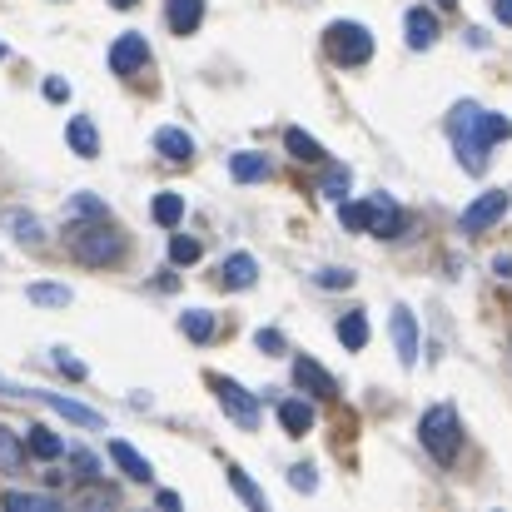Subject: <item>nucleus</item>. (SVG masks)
Wrapping results in <instances>:
<instances>
[{"instance_id": "f257e3e1", "label": "nucleus", "mask_w": 512, "mask_h": 512, "mask_svg": "<svg viewBox=\"0 0 512 512\" xmlns=\"http://www.w3.org/2000/svg\"><path fill=\"white\" fill-rule=\"evenodd\" d=\"M448 130H453L458 160H463V170L468 174L488 170V150H493L498 140H508L512 135L508 120H503V115H493V110H483V105H458V110H453V120H448Z\"/></svg>"}, {"instance_id": "f03ea898", "label": "nucleus", "mask_w": 512, "mask_h": 512, "mask_svg": "<svg viewBox=\"0 0 512 512\" xmlns=\"http://www.w3.org/2000/svg\"><path fill=\"white\" fill-rule=\"evenodd\" d=\"M418 438H423V448H428L438 463H453V458H458V448H463V423H458V413H453L448 403H438V408H428V413H423Z\"/></svg>"}, {"instance_id": "7ed1b4c3", "label": "nucleus", "mask_w": 512, "mask_h": 512, "mask_svg": "<svg viewBox=\"0 0 512 512\" xmlns=\"http://www.w3.org/2000/svg\"><path fill=\"white\" fill-rule=\"evenodd\" d=\"M120 249H125V239H120V229H115V224H105V219L80 224V229L70 234V254H75L80 264H115V259H120Z\"/></svg>"}, {"instance_id": "20e7f679", "label": "nucleus", "mask_w": 512, "mask_h": 512, "mask_svg": "<svg viewBox=\"0 0 512 512\" xmlns=\"http://www.w3.org/2000/svg\"><path fill=\"white\" fill-rule=\"evenodd\" d=\"M324 45H329V55H334L339 65H363V60L373 55V35H368V25H358V20H334V25L324 30Z\"/></svg>"}, {"instance_id": "39448f33", "label": "nucleus", "mask_w": 512, "mask_h": 512, "mask_svg": "<svg viewBox=\"0 0 512 512\" xmlns=\"http://www.w3.org/2000/svg\"><path fill=\"white\" fill-rule=\"evenodd\" d=\"M512 209V194L503 189H488V194H478L468 209H463V234H483V229H493L503 214Z\"/></svg>"}, {"instance_id": "423d86ee", "label": "nucleus", "mask_w": 512, "mask_h": 512, "mask_svg": "<svg viewBox=\"0 0 512 512\" xmlns=\"http://www.w3.org/2000/svg\"><path fill=\"white\" fill-rule=\"evenodd\" d=\"M209 388L219 393V403H224V413L229 418H239V428H259V403L249 398V388H239L234 378H209Z\"/></svg>"}, {"instance_id": "0eeeda50", "label": "nucleus", "mask_w": 512, "mask_h": 512, "mask_svg": "<svg viewBox=\"0 0 512 512\" xmlns=\"http://www.w3.org/2000/svg\"><path fill=\"white\" fill-rule=\"evenodd\" d=\"M145 60H150V40L145 35H120L115 40V50H110V70L115 75H135V70H145Z\"/></svg>"}, {"instance_id": "6e6552de", "label": "nucleus", "mask_w": 512, "mask_h": 512, "mask_svg": "<svg viewBox=\"0 0 512 512\" xmlns=\"http://www.w3.org/2000/svg\"><path fill=\"white\" fill-rule=\"evenodd\" d=\"M403 229V214H398V204L393 199H383V194H373L368 199V234H378V239H393Z\"/></svg>"}, {"instance_id": "1a4fd4ad", "label": "nucleus", "mask_w": 512, "mask_h": 512, "mask_svg": "<svg viewBox=\"0 0 512 512\" xmlns=\"http://www.w3.org/2000/svg\"><path fill=\"white\" fill-rule=\"evenodd\" d=\"M393 343H398V363L413 368L418 363V324H413V314L403 304L393 309Z\"/></svg>"}, {"instance_id": "9d476101", "label": "nucleus", "mask_w": 512, "mask_h": 512, "mask_svg": "<svg viewBox=\"0 0 512 512\" xmlns=\"http://www.w3.org/2000/svg\"><path fill=\"white\" fill-rule=\"evenodd\" d=\"M294 378H299V388H309V393H314V398H324V403H329V398H339V383H334L314 358H299V363H294Z\"/></svg>"}, {"instance_id": "9b49d317", "label": "nucleus", "mask_w": 512, "mask_h": 512, "mask_svg": "<svg viewBox=\"0 0 512 512\" xmlns=\"http://www.w3.org/2000/svg\"><path fill=\"white\" fill-rule=\"evenodd\" d=\"M403 30H408V45H413V50H428V45L438 40V20H433V10H423V5L403 15Z\"/></svg>"}, {"instance_id": "f8f14e48", "label": "nucleus", "mask_w": 512, "mask_h": 512, "mask_svg": "<svg viewBox=\"0 0 512 512\" xmlns=\"http://www.w3.org/2000/svg\"><path fill=\"white\" fill-rule=\"evenodd\" d=\"M65 140H70V150H75L80 160H95V155H100V135H95V125H90L85 115H75V120L65 125Z\"/></svg>"}, {"instance_id": "ddd939ff", "label": "nucleus", "mask_w": 512, "mask_h": 512, "mask_svg": "<svg viewBox=\"0 0 512 512\" xmlns=\"http://www.w3.org/2000/svg\"><path fill=\"white\" fill-rule=\"evenodd\" d=\"M155 150L165 155V160H174V165H184V160H194V140L184 135V130H155Z\"/></svg>"}, {"instance_id": "4468645a", "label": "nucleus", "mask_w": 512, "mask_h": 512, "mask_svg": "<svg viewBox=\"0 0 512 512\" xmlns=\"http://www.w3.org/2000/svg\"><path fill=\"white\" fill-rule=\"evenodd\" d=\"M170 30L174 35H194L199 30V20H204V0H170Z\"/></svg>"}, {"instance_id": "2eb2a0df", "label": "nucleus", "mask_w": 512, "mask_h": 512, "mask_svg": "<svg viewBox=\"0 0 512 512\" xmlns=\"http://www.w3.org/2000/svg\"><path fill=\"white\" fill-rule=\"evenodd\" d=\"M254 279H259V264L249 254H229L224 259V284L229 289H254Z\"/></svg>"}, {"instance_id": "dca6fc26", "label": "nucleus", "mask_w": 512, "mask_h": 512, "mask_svg": "<svg viewBox=\"0 0 512 512\" xmlns=\"http://www.w3.org/2000/svg\"><path fill=\"white\" fill-rule=\"evenodd\" d=\"M279 423L299 438V433H309L314 428V403H304V398H289V403H279Z\"/></svg>"}, {"instance_id": "f3484780", "label": "nucleus", "mask_w": 512, "mask_h": 512, "mask_svg": "<svg viewBox=\"0 0 512 512\" xmlns=\"http://www.w3.org/2000/svg\"><path fill=\"white\" fill-rule=\"evenodd\" d=\"M110 453H115V463H120V468H125L135 483H150V478H155V468H150V463H145V458H140V453H135L125 438H115V443H110Z\"/></svg>"}, {"instance_id": "a211bd4d", "label": "nucleus", "mask_w": 512, "mask_h": 512, "mask_svg": "<svg viewBox=\"0 0 512 512\" xmlns=\"http://www.w3.org/2000/svg\"><path fill=\"white\" fill-rule=\"evenodd\" d=\"M269 170H274V160L259 155V150H239V155L229 160V174H234V179H264Z\"/></svg>"}, {"instance_id": "6ab92c4d", "label": "nucleus", "mask_w": 512, "mask_h": 512, "mask_svg": "<svg viewBox=\"0 0 512 512\" xmlns=\"http://www.w3.org/2000/svg\"><path fill=\"white\" fill-rule=\"evenodd\" d=\"M284 145H289V155H294V160H309V165H319V160H324V145H319L314 135H304V130H289V135H284Z\"/></svg>"}, {"instance_id": "aec40b11", "label": "nucleus", "mask_w": 512, "mask_h": 512, "mask_svg": "<svg viewBox=\"0 0 512 512\" xmlns=\"http://www.w3.org/2000/svg\"><path fill=\"white\" fill-rule=\"evenodd\" d=\"M150 214L165 224V229H174L179 219H184V199L174 194V189H165V194H155V204H150Z\"/></svg>"}, {"instance_id": "412c9836", "label": "nucleus", "mask_w": 512, "mask_h": 512, "mask_svg": "<svg viewBox=\"0 0 512 512\" xmlns=\"http://www.w3.org/2000/svg\"><path fill=\"white\" fill-rule=\"evenodd\" d=\"M25 448H30L35 458H60V453H65V443H60V438H55L50 428H40V423L30 428V438H25Z\"/></svg>"}, {"instance_id": "4be33fe9", "label": "nucleus", "mask_w": 512, "mask_h": 512, "mask_svg": "<svg viewBox=\"0 0 512 512\" xmlns=\"http://www.w3.org/2000/svg\"><path fill=\"white\" fill-rule=\"evenodd\" d=\"M20 463H25V448H20V438L0 423V473H20Z\"/></svg>"}, {"instance_id": "5701e85b", "label": "nucleus", "mask_w": 512, "mask_h": 512, "mask_svg": "<svg viewBox=\"0 0 512 512\" xmlns=\"http://www.w3.org/2000/svg\"><path fill=\"white\" fill-rule=\"evenodd\" d=\"M339 343L343 348H363V343H368V319H363L358 309L339 319Z\"/></svg>"}, {"instance_id": "b1692460", "label": "nucleus", "mask_w": 512, "mask_h": 512, "mask_svg": "<svg viewBox=\"0 0 512 512\" xmlns=\"http://www.w3.org/2000/svg\"><path fill=\"white\" fill-rule=\"evenodd\" d=\"M179 329L189 339H214V314L209 309H189V314H179Z\"/></svg>"}, {"instance_id": "393cba45", "label": "nucleus", "mask_w": 512, "mask_h": 512, "mask_svg": "<svg viewBox=\"0 0 512 512\" xmlns=\"http://www.w3.org/2000/svg\"><path fill=\"white\" fill-rule=\"evenodd\" d=\"M5 508H25V512H55L60 503L50 493H5Z\"/></svg>"}, {"instance_id": "a878e982", "label": "nucleus", "mask_w": 512, "mask_h": 512, "mask_svg": "<svg viewBox=\"0 0 512 512\" xmlns=\"http://www.w3.org/2000/svg\"><path fill=\"white\" fill-rule=\"evenodd\" d=\"M10 229H15V239H20V244H40V239H45L40 219H30V214H20V209L10 214Z\"/></svg>"}, {"instance_id": "bb28decb", "label": "nucleus", "mask_w": 512, "mask_h": 512, "mask_svg": "<svg viewBox=\"0 0 512 512\" xmlns=\"http://www.w3.org/2000/svg\"><path fill=\"white\" fill-rule=\"evenodd\" d=\"M30 299L45 304V309H65L70 304V289H60V284H30Z\"/></svg>"}, {"instance_id": "cd10ccee", "label": "nucleus", "mask_w": 512, "mask_h": 512, "mask_svg": "<svg viewBox=\"0 0 512 512\" xmlns=\"http://www.w3.org/2000/svg\"><path fill=\"white\" fill-rule=\"evenodd\" d=\"M229 488H234V493H239L249 508H264V493H259V488L244 478V468H229Z\"/></svg>"}, {"instance_id": "c85d7f7f", "label": "nucleus", "mask_w": 512, "mask_h": 512, "mask_svg": "<svg viewBox=\"0 0 512 512\" xmlns=\"http://www.w3.org/2000/svg\"><path fill=\"white\" fill-rule=\"evenodd\" d=\"M170 259H174V264H199V239L174 234V239H170Z\"/></svg>"}, {"instance_id": "c756f323", "label": "nucleus", "mask_w": 512, "mask_h": 512, "mask_svg": "<svg viewBox=\"0 0 512 512\" xmlns=\"http://www.w3.org/2000/svg\"><path fill=\"white\" fill-rule=\"evenodd\" d=\"M70 214H80V219H105V204H100L95 194H75V199H70Z\"/></svg>"}, {"instance_id": "7c9ffc66", "label": "nucleus", "mask_w": 512, "mask_h": 512, "mask_svg": "<svg viewBox=\"0 0 512 512\" xmlns=\"http://www.w3.org/2000/svg\"><path fill=\"white\" fill-rule=\"evenodd\" d=\"M70 468H75V478H80V483H95V478H100V468H95V458H90L85 448H75V453H70Z\"/></svg>"}, {"instance_id": "2f4dec72", "label": "nucleus", "mask_w": 512, "mask_h": 512, "mask_svg": "<svg viewBox=\"0 0 512 512\" xmlns=\"http://www.w3.org/2000/svg\"><path fill=\"white\" fill-rule=\"evenodd\" d=\"M339 219L348 229H368V199L363 204H339Z\"/></svg>"}, {"instance_id": "473e14b6", "label": "nucleus", "mask_w": 512, "mask_h": 512, "mask_svg": "<svg viewBox=\"0 0 512 512\" xmlns=\"http://www.w3.org/2000/svg\"><path fill=\"white\" fill-rule=\"evenodd\" d=\"M289 483H294V488H299V493H314V488H319V473H314V468H309V463H299V468H294V473H289Z\"/></svg>"}, {"instance_id": "72a5a7b5", "label": "nucleus", "mask_w": 512, "mask_h": 512, "mask_svg": "<svg viewBox=\"0 0 512 512\" xmlns=\"http://www.w3.org/2000/svg\"><path fill=\"white\" fill-rule=\"evenodd\" d=\"M314 279H319L324 289H348V284H353V274H348V269H319Z\"/></svg>"}, {"instance_id": "f704fd0d", "label": "nucleus", "mask_w": 512, "mask_h": 512, "mask_svg": "<svg viewBox=\"0 0 512 512\" xmlns=\"http://www.w3.org/2000/svg\"><path fill=\"white\" fill-rule=\"evenodd\" d=\"M0 398H40V388H20V383L0 378Z\"/></svg>"}, {"instance_id": "c9c22d12", "label": "nucleus", "mask_w": 512, "mask_h": 512, "mask_svg": "<svg viewBox=\"0 0 512 512\" xmlns=\"http://www.w3.org/2000/svg\"><path fill=\"white\" fill-rule=\"evenodd\" d=\"M259 348H264V353H279V348H284V334H279V329H259Z\"/></svg>"}, {"instance_id": "e433bc0d", "label": "nucleus", "mask_w": 512, "mask_h": 512, "mask_svg": "<svg viewBox=\"0 0 512 512\" xmlns=\"http://www.w3.org/2000/svg\"><path fill=\"white\" fill-rule=\"evenodd\" d=\"M55 363H60V373H70V378H85V363H80V358H70V353H55Z\"/></svg>"}, {"instance_id": "4c0bfd02", "label": "nucleus", "mask_w": 512, "mask_h": 512, "mask_svg": "<svg viewBox=\"0 0 512 512\" xmlns=\"http://www.w3.org/2000/svg\"><path fill=\"white\" fill-rule=\"evenodd\" d=\"M343 189H348V174H329L324 194H329V199H343Z\"/></svg>"}, {"instance_id": "58836bf2", "label": "nucleus", "mask_w": 512, "mask_h": 512, "mask_svg": "<svg viewBox=\"0 0 512 512\" xmlns=\"http://www.w3.org/2000/svg\"><path fill=\"white\" fill-rule=\"evenodd\" d=\"M493 274H498V279H512V254H498V259H493Z\"/></svg>"}, {"instance_id": "ea45409f", "label": "nucleus", "mask_w": 512, "mask_h": 512, "mask_svg": "<svg viewBox=\"0 0 512 512\" xmlns=\"http://www.w3.org/2000/svg\"><path fill=\"white\" fill-rule=\"evenodd\" d=\"M45 95L50 100H65V80H45Z\"/></svg>"}, {"instance_id": "a19ab883", "label": "nucleus", "mask_w": 512, "mask_h": 512, "mask_svg": "<svg viewBox=\"0 0 512 512\" xmlns=\"http://www.w3.org/2000/svg\"><path fill=\"white\" fill-rule=\"evenodd\" d=\"M498 20H503V25H512V0H498Z\"/></svg>"}, {"instance_id": "79ce46f5", "label": "nucleus", "mask_w": 512, "mask_h": 512, "mask_svg": "<svg viewBox=\"0 0 512 512\" xmlns=\"http://www.w3.org/2000/svg\"><path fill=\"white\" fill-rule=\"evenodd\" d=\"M110 5H120V10H130V5H140V0H110Z\"/></svg>"}, {"instance_id": "37998d69", "label": "nucleus", "mask_w": 512, "mask_h": 512, "mask_svg": "<svg viewBox=\"0 0 512 512\" xmlns=\"http://www.w3.org/2000/svg\"><path fill=\"white\" fill-rule=\"evenodd\" d=\"M438 5H453V0H438Z\"/></svg>"}, {"instance_id": "c03bdc74", "label": "nucleus", "mask_w": 512, "mask_h": 512, "mask_svg": "<svg viewBox=\"0 0 512 512\" xmlns=\"http://www.w3.org/2000/svg\"><path fill=\"white\" fill-rule=\"evenodd\" d=\"M0 60H5V45H0Z\"/></svg>"}]
</instances>
